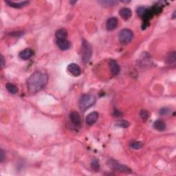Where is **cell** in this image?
Wrapping results in <instances>:
<instances>
[{
	"label": "cell",
	"instance_id": "1",
	"mask_svg": "<svg viewBox=\"0 0 176 176\" xmlns=\"http://www.w3.org/2000/svg\"><path fill=\"white\" fill-rule=\"evenodd\" d=\"M48 81V76L45 71H36L27 81L29 92L35 94L39 92L46 86Z\"/></svg>",
	"mask_w": 176,
	"mask_h": 176
},
{
	"label": "cell",
	"instance_id": "2",
	"mask_svg": "<svg viewBox=\"0 0 176 176\" xmlns=\"http://www.w3.org/2000/svg\"><path fill=\"white\" fill-rule=\"evenodd\" d=\"M81 58L85 63H87L91 59L92 55V46L88 41L85 39H82V44H81Z\"/></svg>",
	"mask_w": 176,
	"mask_h": 176
},
{
	"label": "cell",
	"instance_id": "3",
	"mask_svg": "<svg viewBox=\"0 0 176 176\" xmlns=\"http://www.w3.org/2000/svg\"><path fill=\"white\" fill-rule=\"evenodd\" d=\"M96 103V97L92 94H84L79 100V107L82 111H86L93 106Z\"/></svg>",
	"mask_w": 176,
	"mask_h": 176
},
{
	"label": "cell",
	"instance_id": "4",
	"mask_svg": "<svg viewBox=\"0 0 176 176\" xmlns=\"http://www.w3.org/2000/svg\"><path fill=\"white\" fill-rule=\"evenodd\" d=\"M133 33L129 29H123L118 34V39L120 44L127 45L133 39Z\"/></svg>",
	"mask_w": 176,
	"mask_h": 176
},
{
	"label": "cell",
	"instance_id": "5",
	"mask_svg": "<svg viewBox=\"0 0 176 176\" xmlns=\"http://www.w3.org/2000/svg\"><path fill=\"white\" fill-rule=\"evenodd\" d=\"M108 164L109 166V167L112 168V169L117 171L122 172V173H125V174H129V173H131V169L129 167H126V166L120 164L118 162H116L115 160H113L112 159L109 160L108 161Z\"/></svg>",
	"mask_w": 176,
	"mask_h": 176
},
{
	"label": "cell",
	"instance_id": "6",
	"mask_svg": "<svg viewBox=\"0 0 176 176\" xmlns=\"http://www.w3.org/2000/svg\"><path fill=\"white\" fill-rule=\"evenodd\" d=\"M67 70L74 76H79L81 73V67L76 63H70L67 66Z\"/></svg>",
	"mask_w": 176,
	"mask_h": 176
},
{
	"label": "cell",
	"instance_id": "7",
	"mask_svg": "<svg viewBox=\"0 0 176 176\" xmlns=\"http://www.w3.org/2000/svg\"><path fill=\"white\" fill-rule=\"evenodd\" d=\"M35 54L34 51L32 50L31 48H26L24 49L19 53V57H20L23 60H28L30 58Z\"/></svg>",
	"mask_w": 176,
	"mask_h": 176
},
{
	"label": "cell",
	"instance_id": "8",
	"mask_svg": "<svg viewBox=\"0 0 176 176\" xmlns=\"http://www.w3.org/2000/svg\"><path fill=\"white\" fill-rule=\"evenodd\" d=\"M118 19H117V18L111 17L107 21L106 28L107 30L109 31L113 30L114 29L116 28L117 26H118Z\"/></svg>",
	"mask_w": 176,
	"mask_h": 176
},
{
	"label": "cell",
	"instance_id": "9",
	"mask_svg": "<svg viewBox=\"0 0 176 176\" xmlns=\"http://www.w3.org/2000/svg\"><path fill=\"white\" fill-rule=\"evenodd\" d=\"M99 113L96 112H93L89 113L86 117V123L87 125H94V124L97 121L98 118H99Z\"/></svg>",
	"mask_w": 176,
	"mask_h": 176
},
{
	"label": "cell",
	"instance_id": "10",
	"mask_svg": "<svg viewBox=\"0 0 176 176\" xmlns=\"http://www.w3.org/2000/svg\"><path fill=\"white\" fill-rule=\"evenodd\" d=\"M56 43L58 48L61 50H68L71 47L70 42L68 41L67 39H61V40H56Z\"/></svg>",
	"mask_w": 176,
	"mask_h": 176
},
{
	"label": "cell",
	"instance_id": "11",
	"mask_svg": "<svg viewBox=\"0 0 176 176\" xmlns=\"http://www.w3.org/2000/svg\"><path fill=\"white\" fill-rule=\"evenodd\" d=\"M109 65L111 72L112 73V74L114 75V76L118 75L120 70V66L118 64V63H117V62L114 60H110L109 62Z\"/></svg>",
	"mask_w": 176,
	"mask_h": 176
},
{
	"label": "cell",
	"instance_id": "12",
	"mask_svg": "<svg viewBox=\"0 0 176 176\" xmlns=\"http://www.w3.org/2000/svg\"><path fill=\"white\" fill-rule=\"evenodd\" d=\"M70 119L71 122L74 125L80 126L81 124V118L79 113L76 112H72L70 115Z\"/></svg>",
	"mask_w": 176,
	"mask_h": 176
},
{
	"label": "cell",
	"instance_id": "13",
	"mask_svg": "<svg viewBox=\"0 0 176 176\" xmlns=\"http://www.w3.org/2000/svg\"><path fill=\"white\" fill-rule=\"evenodd\" d=\"M119 15L121 16V17L125 19V20H127L132 15V12L131 10L128 8H123L120 10Z\"/></svg>",
	"mask_w": 176,
	"mask_h": 176
},
{
	"label": "cell",
	"instance_id": "14",
	"mask_svg": "<svg viewBox=\"0 0 176 176\" xmlns=\"http://www.w3.org/2000/svg\"><path fill=\"white\" fill-rule=\"evenodd\" d=\"M6 4H7L11 7H13L16 8H21L24 7L25 6H28L29 4V2L24 1V2H8L6 1Z\"/></svg>",
	"mask_w": 176,
	"mask_h": 176
},
{
	"label": "cell",
	"instance_id": "15",
	"mask_svg": "<svg viewBox=\"0 0 176 176\" xmlns=\"http://www.w3.org/2000/svg\"><path fill=\"white\" fill-rule=\"evenodd\" d=\"M55 35H56L57 40L66 39L67 37V31L66 30V29L61 28L56 32Z\"/></svg>",
	"mask_w": 176,
	"mask_h": 176
},
{
	"label": "cell",
	"instance_id": "16",
	"mask_svg": "<svg viewBox=\"0 0 176 176\" xmlns=\"http://www.w3.org/2000/svg\"><path fill=\"white\" fill-rule=\"evenodd\" d=\"M154 128L158 131H164L166 129V124L162 120H157L154 124Z\"/></svg>",
	"mask_w": 176,
	"mask_h": 176
},
{
	"label": "cell",
	"instance_id": "17",
	"mask_svg": "<svg viewBox=\"0 0 176 176\" xmlns=\"http://www.w3.org/2000/svg\"><path fill=\"white\" fill-rule=\"evenodd\" d=\"M6 87L7 90L10 93H11L12 94H15L18 92V88L17 87L15 86L14 84H12V83H7L6 85Z\"/></svg>",
	"mask_w": 176,
	"mask_h": 176
},
{
	"label": "cell",
	"instance_id": "18",
	"mask_svg": "<svg viewBox=\"0 0 176 176\" xmlns=\"http://www.w3.org/2000/svg\"><path fill=\"white\" fill-rule=\"evenodd\" d=\"M167 62L168 63H174L175 62V52H171L167 55Z\"/></svg>",
	"mask_w": 176,
	"mask_h": 176
},
{
	"label": "cell",
	"instance_id": "19",
	"mask_svg": "<svg viewBox=\"0 0 176 176\" xmlns=\"http://www.w3.org/2000/svg\"><path fill=\"white\" fill-rule=\"evenodd\" d=\"M99 3L104 6H112L113 5L118 4V2L117 1H112V0L109 1H109H100L99 2Z\"/></svg>",
	"mask_w": 176,
	"mask_h": 176
},
{
	"label": "cell",
	"instance_id": "20",
	"mask_svg": "<svg viewBox=\"0 0 176 176\" xmlns=\"http://www.w3.org/2000/svg\"><path fill=\"white\" fill-rule=\"evenodd\" d=\"M91 166H92V168L94 169V171H98L100 169V164L99 161L97 160L96 159H93L92 162H91Z\"/></svg>",
	"mask_w": 176,
	"mask_h": 176
},
{
	"label": "cell",
	"instance_id": "21",
	"mask_svg": "<svg viewBox=\"0 0 176 176\" xmlns=\"http://www.w3.org/2000/svg\"><path fill=\"white\" fill-rule=\"evenodd\" d=\"M147 11L148 10L145 7H139L138 9H137V14L138 15L139 17H144Z\"/></svg>",
	"mask_w": 176,
	"mask_h": 176
},
{
	"label": "cell",
	"instance_id": "22",
	"mask_svg": "<svg viewBox=\"0 0 176 176\" xmlns=\"http://www.w3.org/2000/svg\"><path fill=\"white\" fill-rule=\"evenodd\" d=\"M130 146L133 149H139L142 146V144L141 142H133L131 143Z\"/></svg>",
	"mask_w": 176,
	"mask_h": 176
},
{
	"label": "cell",
	"instance_id": "23",
	"mask_svg": "<svg viewBox=\"0 0 176 176\" xmlns=\"http://www.w3.org/2000/svg\"><path fill=\"white\" fill-rule=\"evenodd\" d=\"M117 125L120 127H123V128H127L129 126V123L128 121H127V120H122V121H120L118 123L116 124Z\"/></svg>",
	"mask_w": 176,
	"mask_h": 176
},
{
	"label": "cell",
	"instance_id": "24",
	"mask_svg": "<svg viewBox=\"0 0 176 176\" xmlns=\"http://www.w3.org/2000/svg\"><path fill=\"white\" fill-rule=\"evenodd\" d=\"M140 116H141V117L143 120H146L149 117V113L146 110L142 109V110L141 111V113H140Z\"/></svg>",
	"mask_w": 176,
	"mask_h": 176
},
{
	"label": "cell",
	"instance_id": "25",
	"mask_svg": "<svg viewBox=\"0 0 176 176\" xmlns=\"http://www.w3.org/2000/svg\"><path fill=\"white\" fill-rule=\"evenodd\" d=\"M159 113H160V114L162 115V116L167 115L169 113V109L167 108H162L160 110Z\"/></svg>",
	"mask_w": 176,
	"mask_h": 176
},
{
	"label": "cell",
	"instance_id": "26",
	"mask_svg": "<svg viewBox=\"0 0 176 176\" xmlns=\"http://www.w3.org/2000/svg\"><path fill=\"white\" fill-rule=\"evenodd\" d=\"M5 65V59L3 55H1V67L3 68Z\"/></svg>",
	"mask_w": 176,
	"mask_h": 176
},
{
	"label": "cell",
	"instance_id": "27",
	"mask_svg": "<svg viewBox=\"0 0 176 176\" xmlns=\"http://www.w3.org/2000/svg\"><path fill=\"white\" fill-rule=\"evenodd\" d=\"M4 160V151L3 149H1V162H2Z\"/></svg>",
	"mask_w": 176,
	"mask_h": 176
}]
</instances>
